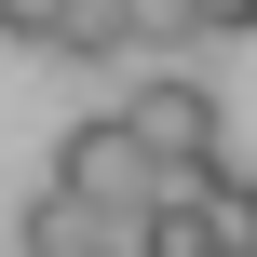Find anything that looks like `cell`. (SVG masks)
Here are the masks:
<instances>
[{
    "label": "cell",
    "mask_w": 257,
    "mask_h": 257,
    "mask_svg": "<svg viewBox=\"0 0 257 257\" xmlns=\"http://www.w3.org/2000/svg\"><path fill=\"white\" fill-rule=\"evenodd\" d=\"M122 136H136L163 176H190V163L230 149V108H217V81H136V95H122Z\"/></svg>",
    "instance_id": "cell-1"
},
{
    "label": "cell",
    "mask_w": 257,
    "mask_h": 257,
    "mask_svg": "<svg viewBox=\"0 0 257 257\" xmlns=\"http://www.w3.org/2000/svg\"><path fill=\"white\" fill-rule=\"evenodd\" d=\"M54 190H81V203L136 217V203H163V163L122 136V108H95V122H68V136H54Z\"/></svg>",
    "instance_id": "cell-2"
},
{
    "label": "cell",
    "mask_w": 257,
    "mask_h": 257,
    "mask_svg": "<svg viewBox=\"0 0 257 257\" xmlns=\"http://www.w3.org/2000/svg\"><path fill=\"white\" fill-rule=\"evenodd\" d=\"M14 257H136V217H108V203H81V190H27L14 203Z\"/></svg>",
    "instance_id": "cell-3"
},
{
    "label": "cell",
    "mask_w": 257,
    "mask_h": 257,
    "mask_svg": "<svg viewBox=\"0 0 257 257\" xmlns=\"http://www.w3.org/2000/svg\"><path fill=\"white\" fill-rule=\"evenodd\" d=\"M190 217H203V257H257V176L230 163V149L190 176Z\"/></svg>",
    "instance_id": "cell-4"
},
{
    "label": "cell",
    "mask_w": 257,
    "mask_h": 257,
    "mask_svg": "<svg viewBox=\"0 0 257 257\" xmlns=\"http://www.w3.org/2000/svg\"><path fill=\"white\" fill-rule=\"evenodd\" d=\"M122 41H136V54H176V41H190V0H122Z\"/></svg>",
    "instance_id": "cell-5"
},
{
    "label": "cell",
    "mask_w": 257,
    "mask_h": 257,
    "mask_svg": "<svg viewBox=\"0 0 257 257\" xmlns=\"http://www.w3.org/2000/svg\"><path fill=\"white\" fill-rule=\"evenodd\" d=\"M257 27V0H190V41H244Z\"/></svg>",
    "instance_id": "cell-6"
},
{
    "label": "cell",
    "mask_w": 257,
    "mask_h": 257,
    "mask_svg": "<svg viewBox=\"0 0 257 257\" xmlns=\"http://www.w3.org/2000/svg\"><path fill=\"white\" fill-rule=\"evenodd\" d=\"M41 14H54V0H0V41H41Z\"/></svg>",
    "instance_id": "cell-7"
}]
</instances>
